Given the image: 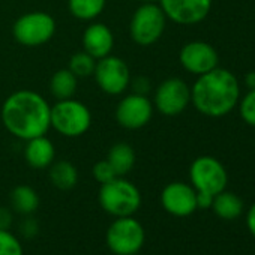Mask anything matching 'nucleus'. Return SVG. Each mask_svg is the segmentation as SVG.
I'll use <instances>...</instances> for the list:
<instances>
[{
    "mask_svg": "<svg viewBox=\"0 0 255 255\" xmlns=\"http://www.w3.org/2000/svg\"><path fill=\"white\" fill-rule=\"evenodd\" d=\"M191 101V89L180 78L165 80L156 90L155 102L158 110L165 116L180 114Z\"/></svg>",
    "mask_w": 255,
    "mask_h": 255,
    "instance_id": "1a4fd4ad",
    "label": "nucleus"
},
{
    "mask_svg": "<svg viewBox=\"0 0 255 255\" xmlns=\"http://www.w3.org/2000/svg\"><path fill=\"white\" fill-rule=\"evenodd\" d=\"M245 84L249 90L255 89V71H251L245 75Z\"/></svg>",
    "mask_w": 255,
    "mask_h": 255,
    "instance_id": "c756f323",
    "label": "nucleus"
},
{
    "mask_svg": "<svg viewBox=\"0 0 255 255\" xmlns=\"http://www.w3.org/2000/svg\"><path fill=\"white\" fill-rule=\"evenodd\" d=\"M246 224H248V228H249L251 234L255 237V203L251 206V209H249V212H248Z\"/></svg>",
    "mask_w": 255,
    "mask_h": 255,
    "instance_id": "c85d7f7f",
    "label": "nucleus"
},
{
    "mask_svg": "<svg viewBox=\"0 0 255 255\" xmlns=\"http://www.w3.org/2000/svg\"><path fill=\"white\" fill-rule=\"evenodd\" d=\"M47 101L30 90H20L11 95L2 108V119L6 129L18 138L32 140L42 137L51 125Z\"/></svg>",
    "mask_w": 255,
    "mask_h": 255,
    "instance_id": "f257e3e1",
    "label": "nucleus"
},
{
    "mask_svg": "<svg viewBox=\"0 0 255 255\" xmlns=\"http://www.w3.org/2000/svg\"><path fill=\"white\" fill-rule=\"evenodd\" d=\"M165 27V14L161 6L146 3L137 9L131 23V36L140 45L156 42Z\"/></svg>",
    "mask_w": 255,
    "mask_h": 255,
    "instance_id": "0eeeda50",
    "label": "nucleus"
},
{
    "mask_svg": "<svg viewBox=\"0 0 255 255\" xmlns=\"http://www.w3.org/2000/svg\"><path fill=\"white\" fill-rule=\"evenodd\" d=\"M189 177L192 186L197 192L215 197L216 194L225 191L228 176L224 165L213 156L197 158L189 170Z\"/></svg>",
    "mask_w": 255,
    "mask_h": 255,
    "instance_id": "423d86ee",
    "label": "nucleus"
},
{
    "mask_svg": "<svg viewBox=\"0 0 255 255\" xmlns=\"http://www.w3.org/2000/svg\"><path fill=\"white\" fill-rule=\"evenodd\" d=\"M212 207H213V212L219 218L230 221V219H236V218H239L242 215L243 201L236 194L222 191V192H219V194H216L213 197Z\"/></svg>",
    "mask_w": 255,
    "mask_h": 255,
    "instance_id": "f3484780",
    "label": "nucleus"
},
{
    "mask_svg": "<svg viewBox=\"0 0 255 255\" xmlns=\"http://www.w3.org/2000/svg\"><path fill=\"white\" fill-rule=\"evenodd\" d=\"M54 20L44 12H32L23 15L14 24V36L24 45H41L54 33Z\"/></svg>",
    "mask_w": 255,
    "mask_h": 255,
    "instance_id": "6e6552de",
    "label": "nucleus"
},
{
    "mask_svg": "<svg viewBox=\"0 0 255 255\" xmlns=\"http://www.w3.org/2000/svg\"><path fill=\"white\" fill-rule=\"evenodd\" d=\"M161 203L170 215L185 218L197 210V192L186 183L173 182L164 188Z\"/></svg>",
    "mask_w": 255,
    "mask_h": 255,
    "instance_id": "9b49d317",
    "label": "nucleus"
},
{
    "mask_svg": "<svg viewBox=\"0 0 255 255\" xmlns=\"http://www.w3.org/2000/svg\"><path fill=\"white\" fill-rule=\"evenodd\" d=\"M239 99L240 86L236 75L221 68L201 74L191 89V101L195 108L209 117H222L231 113Z\"/></svg>",
    "mask_w": 255,
    "mask_h": 255,
    "instance_id": "f03ea898",
    "label": "nucleus"
},
{
    "mask_svg": "<svg viewBox=\"0 0 255 255\" xmlns=\"http://www.w3.org/2000/svg\"><path fill=\"white\" fill-rule=\"evenodd\" d=\"M144 240L146 231L132 216L116 218L105 234L107 246L116 255H135L143 248Z\"/></svg>",
    "mask_w": 255,
    "mask_h": 255,
    "instance_id": "20e7f679",
    "label": "nucleus"
},
{
    "mask_svg": "<svg viewBox=\"0 0 255 255\" xmlns=\"http://www.w3.org/2000/svg\"><path fill=\"white\" fill-rule=\"evenodd\" d=\"M93 177L99 182V183H108L111 180H114L116 177H119L116 174V171L113 170V167L110 165L108 161H101L93 167Z\"/></svg>",
    "mask_w": 255,
    "mask_h": 255,
    "instance_id": "a878e982",
    "label": "nucleus"
},
{
    "mask_svg": "<svg viewBox=\"0 0 255 255\" xmlns=\"http://www.w3.org/2000/svg\"><path fill=\"white\" fill-rule=\"evenodd\" d=\"M117 122L128 128V129H137L144 126L152 117V104L144 95H131L126 96L117 107L116 111Z\"/></svg>",
    "mask_w": 255,
    "mask_h": 255,
    "instance_id": "4468645a",
    "label": "nucleus"
},
{
    "mask_svg": "<svg viewBox=\"0 0 255 255\" xmlns=\"http://www.w3.org/2000/svg\"><path fill=\"white\" fill-rule=\"evenodd\" d=\"M146 2H153V0H146Z\"/></svg>",
    "mask_w": 255,
    "mask_h": 255,
    "instance_id": "7c9ffc66",
    "label": "nucleus"
},
{
    "mask_svg": "<svg viewBox=\"0 0 255 255\" xmlns=\"http://www.w3.org/2000/svg\"><path fill=\"white\" fill-rule=\"evenodd\" d=\"M95 77L101 89L110 95L122 93L129 84V69L126 63L113 56H105L95 68Z\"/></svg>",
    "mask_w": 255,
    "mask_h": 255,
    "instance_id": "9d476101",
    "label": "nucleus"
},
{
    "mask_svg": "<svg viewBox=\"0 0 255 255\" xmlns=\"http://www.w3.org/2000/svg\"><path fill=\"white\" fill-rule=\"evenodd\" d=\"M99 203L101 207L111 216H132L141 206V195L135 185L116 177L101 186Z\"/></svg>",
    "mask_w": 255,
    "mask_h": 255,
    "instance_id": "7ed1b4c3",
    "label": "nucleus"
},
{
    "mask_svg": "<svg viewBox=\"0 0 255 255\" xmlns=\"http://www.w3.org/2000/svg\"><path fill=\"white\" fill-rule=\"evenodd\" d=\"M12 221H14V215L11 209L0 207V230H9V227L12 225Z\"/></svg>",
    "mask_w": 255,
    "mask_h": 255,
    "instance_id": "cd10ccee",
    "label": "nucleus"
},
{
    "mask_svg": "<svg viewBox=\"0 0 255 255\" xmlns=\"http://www.w3.org/2000/svg\"><path fill=\"white\" fill-rule=\"evenodd\" d=\"M11 203L15 212H18L20 215L29 216L32 215L38 206H39V197L36 194V191L27 185H21L17 186L12 194H11Z\"/></svg>",
    "mask_w": 255,
    "mask_h": 255,
    "instance_id": "6ab92c4d",
    "label": "nucleus"
},
{
    "mask_svg": "<svg viewBox=\"0 0 255 255\" xmlns=\"http://www.w3.org/2000/svg\"><path fill=\"white\" fill-rule=\"evenodd\" d=\"M38 231H39V224H38V221L36 219H33V218H26L23 222H21V225H20V233L24 236V237H27V239H32V237H35L36 234H38Z\"/></svg>",
    "mask_w": 255,
    "mask_h": 255,
    "instance_id": "bb28decb",
    "label": "nucleus"
},
{
    "mask_svg": "<svg viewBox=\"0 0 255 255\" xmlns=\"http://www.w3.org/2000/svg\"><path fill=\"white\" fill-rule=\"evenodd\" d=\"M105 0H69V11L81 20H92L101 14Z\"/></svg>",
    "mask_w": 255,
    "mask_h": 255,
    "instance_id": "4be33fe9",
    "label": "nucleus"
},
{
    "mask_svg": "<svg viewBox=\"0 0 255 255\" xmlns=\"http://www.w3.org/2000/svg\"><path fill=\"white\" fill-rule=\"evenodd\" d=\"M107 161L110 162V165L113 167L117 176H123L126 173H129L131 168L134 167L135 162L134 149L126 143H119L111 147Z\"/></svg>",
    "mask_w": 255,
    "mask_h": 255,
    "instance_id": "a211bd4d",
    "label": "nucleus"
},
{
    "mask_svg": "<svg viewBox=\"0 0 255 255\" xmlns=\"http://www.w3.org/2000/svg\"><path fill=\"white\" fill-rule=\"evenodd\" d=\"M239 111H240V117L243 119V122L255 128V89L249 90L240 99Z\"/></svg>",
    "mask_w": 255,
    "mask_h": 255,
    "instance_id": "393cba45",
    "label": "nucleus"
},
{
    "mask_svg": "<svg viewBox=\"0 0 255 255\" xmlns=\"http://www.w3.org/2000/svg\"><path fill=\"white\" fill-rule=\"evenodd\" d=\"M54 159V147L53 143L42 137H36L29 140V144L26 147V161L33 168H47Z\"/></svg>",
    "mask_w": 255,
    "mask_h": 255,
    "instance_id": "dca6fc26",
    "label": "nucleus"
},
{
    "mask_svg": "<svg viewBox=\"0 0 255 255\" xmlns=\"http://www.w3.org/2000/svg\"><path fill=\"white\" fill-rule=\"evenodd\" d=\"M161 8L179 24H197L210 12L212 0H161Z\"/></svg>",
    "mask_w": 255,
    "mask_h": 255,
    "instance_id": "f8f14e48",
    "label": "nucleus"
},
{
    "mask_svg": "<svg viewBox=\"0 0 255 255\" xmlns=\"http://www.w3.org/2000/svg\"><path fill=\"white\" fill-rule=\"evenodd\" d=\"M23 245L9 230H0V255H23Z\"/></svg>",
    "mask_w": 255,
    "mask_h": 255,
    "instance_id": "b1692460",
    "label": "nucleus"
},
{
    "mask_svg": "<svg viewBox=\"0 0 255 255\" xmlns=\"http://www.w3.org/2000/svg\"><path fill=\"white\" fill-rule=\"evenodd\" d=\"M83 44H84L86 53H89L92 57L102 59L108 56L113 48V35L107 26L101 23L92 24L84 32Z\"/></svg>",
    "mask_w": 255,
    "mask_h": 255,
    "instance_id": "2eb2a0df",
    "label": "nucleus"
},
{
    "mask_svg": "<svg viewBox=\"0 0 255 255\" xmlns=\"http://www.w3.org/2000/svg\"><path fill=\"white\" fill-rule=\"evenodd\" d=\"M218 62L219 57L216 50L206 42H189L180 51V63L183 65V68L197 75L218 68Z\"/></svg>",
    "mask_w": 255,
    "mask_h": 255,
    "instance_id": "ddd939ff",
    "label": "nucleus"
},
{
    "mask_svg": "<svg viewBox=\"0 0 255 255\" xmlns=\"http://www.w3.org/2000/svg\"><path fill=\"white\" fill-rule=\"evenodd\" d=\"M95 57H92L89 53H78L75 54L69 62V71L75 77H87L95 72Z\"/></svg>",
    "mask_w": 255,
    "mask_h": 255,
    "instance_id": "5701e85b",
    "label": "nucleus"
},
{
    "mask_svg": "<svg viewBox=\"0 0 255 255\" xmlns=\"http://www.w3.org/2000/svg\"><path fill=\"white\" fill-rule=\"evenodd\" d=\"M51 125L66 137H78L90 126V113L86 105L78 101L63 99L51 108Z\"/></svg>",
    "mask_w": 255,
    "mask_h": 255,
    "instance_id": "39448f33",
    "label": "nucleus"
},
{
    "mask_svg": "<svg viewBox=\"0 0 255 255\" xmlns=\"http://www.w3.org/2000/svg\"><path fill=\"white\" fill-rule=\"evenodd\" d=\"M77 89V77L69 69L57 71L51 78V92L59 99H69Z\"/></svg>",
    "mask_w": 255,
    "mask_h": 255,
    "instance_id": "412c9836",
    "label": "nucleus"
},
{
    "mask_svg": "<svg viewBox=\"0 0 255 255\" xmlns=\"http://www.w3.org/2000/svg\"><path fill=\"white\" fill-rule=\"evenodd\" d=\"M50 180L56 188L62 191H69L77 185V180H78L77 168L68 161H60L51 167Z\"/></svg>",
    "mask_w": 255,
    "mask_h": 255,
    "instance_id": "aec40b11",
    "label": "nucleus"
}]
</instances>
